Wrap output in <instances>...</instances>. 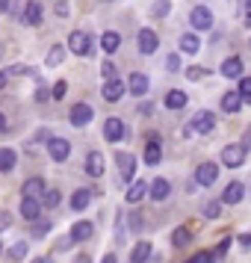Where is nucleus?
I'll return each instance as SVG.
<instances>
[{
  "instance_id": "1",
  "label": "nucleus",
  "mask_w": 251,
  "mask_h": 263,
  "mask_svg": "<svg viewBox=\"0 0 251 263\" xmlns=\"http://www.w3.org/2000/svg\"><path fill=\"white\" fill-rule=\"evenodd\" d=\"M115 166H119V180L130 186L133 180H136V157L121 151V154H115Z\"/></svg>"
},
{
  "instance_id": "2",
  "label": "nucleus",
  "mask_w": 251,
  "mask_h": 263,
  "mask_svg": "<svg viewBox=\"0 0 251 263\" xmlns=\"http://www.w3.org/2000/svg\"><path fill=\"white\" fill-rule=\"evenodd\" d=\"M216 180H219V166L216 163H201L195 168V183L198 186H213Z\"/></svg>"
},
{
  "instance_id": "3",
  "label": "nucleus",
  "mask_w": 251,
  "mask_h": 263,
  "mask_svg": "<svg viewBox=\"0 0 251 263\" xmlns=\"http://www.w3.org/2000/svg\"><path fill=\"white\" fill-rule=\"evenodd\" d=\"M92 234H95V222L80 219V222H74V225H71L68 239H71V242H86V239H92Z\"/></svg>"
},
{
  "instance_id": "4",
  "label": "nucleus",
  "mask_w": 251,
  "mask_h": 263,
  "mask_svg": "<svg viewBox=\"0 0 251 263\" xmlns=\"http://www.w3.org/2000/svg\"><path fill=\"white\" fill-rule=\"evenodd\" d=\"M189 24L195 30H210L213 27V9H207V6H195L189 12Z\"/></svg>"
},
{
  "instance_id": "5",
  "label": "nucleus",
  "mask_w": 251,
  "mask_h": 263,
  "mask_svg": "<svg viewBox=\"0 0 251 263\" xmlns=\"http://www.w3.org/2000/svg\"><path fill=\"white\" fill-rule=\"evenodd\" d=\"M189 127L195 133H210L216 127V116L210 112V109H201V112H195V116H192Z\"/></svg>"
},
{
  "instance_id": "6",
  "label": "nucleus",
  "mask_w": 251,
  "mask_h": 263,
  "mask_svg": "<svg viewBox=\"0 0 251 263\" xmlns=\"http://www.w3.org/2000/svg\"><path fill=\"white\" fill-rule=\"evenodd\" d=\"M68 48H71V53H77V57H86V53L92 50V36L83 33V30H77V33H71V39H68Z\"/></svg>"
},
{
  "instance_id": "7",
  "label": "nucleus",
  "mask_w": 251,
  "mask_h": 263,
  "mask_svg": "<svg viewBox=\"0 0 251 263\" xmlns=\"http://www.w3.org/2000/svg\"><path fill=\"white\" fill-rule=\"evenodd\" d=\"M222 163H225L227 168H239L245 163V148H242V145H227L225 151H222Z\"/></svg>"
},
{
  "instance_id": "8",
  "label": "nucleus",
  "mask_w": 251,
  "mask_h": 263,
  "mask_svg": "<svg viewBox=\"0 0 251 263\" xmlns=\"http://www.w3.org/2000/svg\"><path fill=\"white\" fill-rule=\"evenodd\" d=\"M92 119H95L92 104H74V107H71V124H74V127H86Z\"/></svg>"
},
{
  "instance_id": "9",
  "label": "nucleus",
  "mask_w": 251,
  "mask_h": 263,
  "mask_svg": "<svg viewBox=\"0 0 251 263\" xmlns=\"http://www.w3.org/2000/svg\"><path fill=\"white\" fill-rule=\"evenodd\" d=\"M127 136V130H124V121L121 119H107L104 121V139L107 142H121Z\"/></svg>"
},
{
  "instance_id": "10",
  "label": "nucleus",
  "mask_w": 251,
  "mask_h": 263,
  "mask_svg": "<svg viewBox=\"0 0 251 263\" xmlns=\"http://www.w3.org/2000/svg\"><path fill=\"white\" fill-rule=\"evenodd\" d=\"M48 154H50V160L65 163L71 157V145L65 142V139H48Z\"/></svg>"
},
{
  "instance_id": "11",
  "label": "nucleus",
  "mask_w": 251,
  "mask_h": 263,
  "mask_svg": "<svg viewBox=\"0 0 251 263\" xmlns=\"http://www.w3.org/2000/svg\"><path fill=\"white\" fill-rule=\"evenodd\" d=\"M45 192H48L45 180H42V178H30V180H24L21 198H36V201H42V198H45Z\"/></svg>"
},
{
  "instance_id": "12",
  "label": "nucleus",
  "mask_w": 251,
  "mask_h": 263,
  "mask_svg": "<svg viewBox=\"0 0 251 263\" xmlns=\"http://www.w3.org/2000/svg\"><path fill=\"white\" fill-rule=\"evenodd\" d=\"M136 45H139V50H142L145 57H148V53H154V50L160 48V39H157L154 30H139V36H136Z\"/></svg>"
},
{
  "instance_id": "13",
  "label": "nucleus",
  "mask_w": 251,
  "mask_h": 263,
  "mask_svg": "<svg viewBox=\"0 0 251 263\" xmlns=\"http://www.w3.org/2000/svg\"><path fill=\"white\" fill-rule=\"evenodd\" d=\"M148 86H151V80L145 77V74H130V80H127V92H130L133 98H142L145 92H148Z\"/></svg>"
},
{
  "instance_id": "14",
  "label": "nucleus",
  "mask_w": 251,
  "mask_h": 263,
  "mask_svg": "<svg viewBox=\"0 0 251 263\" xmlns=\"http://www.w3.org/2000/svg\"><path fill=\"white\" fill-rule=\"evenodd\" d=\"M148 195H151L154 201H166L168 195H171V183H168L166 178H157L154 183H151V190H148Z\"/></svg>"
},
{
  "instance_id": "15",
  "label": "nucleus",
  "mask_w": 251,
  "mask_h": 263,
  "mask_svg": "<svg viewBox=\"0 0 251 263\" xmlns=\"http://www.w3.org/2000/svg\"><path fill=\"white\" fill-rule=\"evenodd\" d=\"M242 195H245V186H242L239 180H234V183H227V186H225L222 201H225V204H239V201H242Z\"/></svg>"
},
{
  "instance_id": "16",
  "label": "nucleus",
  "mask_w": 251,
  "mask_h": 263,
  "mask_svg": "<svg viewBox=\"0 0 251 263\" xmlns=\"http://www.w3.org/2000/svg\"><path fill=\"white\" fill-rule=\"evenodd\" d=\"M86 175H92V178L104 175V154L101 151H92V154L86 157Z\"/></svg>"
},
{
  "instance_id": "17",
  "label": "nucleus",
  "mask_w": 251,
  "mask_h": 263,
  "mask_svg": "<svg viewBox=\"0 0 251 263\" xmlns=\"http://www.w3.org/2000/svg\"><path fill=\"white\" fill-rule=\"evenodd\" d=\"M21 216H24L27 222H36L38 216H42V201H36V198H21Z\"/></svg>"
},
{
  "instance_id": "18",
  "label": "nucleus",
  "mask_w": 251,
  "mask_h": 263,
  "mask_svg": "<svg viewBox=\"0 0 251 263\" xmlns=\"http://www.w3.org/2000/svg\"><path fill=\"white\" fill-rule=\"evenodd\" d=\"M124 92H127V86L121 83L119 77L104 83V98H107V101H121V95H124Z\"/></svg>"
},
{
  "instance_id": "19",
  "label": "nucleus",
  "mask_w": 251,
  "mask_h": 263,
  "mask_svg": "<svg viewBox=\"0 0 251 263\" xmlns=\"http://www.w3.org/2000/svg\"><path fill=\"white\" fill-rule=\"evenodd\" d=\"M160 160H163V148H160V142L151 136L148 145H145V163H148V166H157Z\"/></svg>"
},
{
  "instance_id": "20",
  "label": "nucleus",
  "mask_w": 251,
  "mask_h": 263,
  "mask_svg": "<svg viewBox=\"0 0 251 263\" xmlns=\"http://www.w3.org/2000/svg\"><path fill=\"white\" fill-rule=\"evenodd\" d=\"M145 195H148V183L145 180H133L130 186H127V201L130 204H139Z\"/></svg>"
},
{
  "instance_id": "21",
  "label": "nucleus",
  "mask_w": 251,
  "mask_h": 263,
  "mask_svg": "<svg viewBox=\"0 0 251 263\" xmlns=\"http://www.w3.org/2000/svg\"><path fill=\"white\" fill-rule=\"evenodd\" d=\"M222 74L230 77V80H234V77H242V60H239V57H227V60L222 62Z\"/></svg>"
},
{
  "instance_id": "22",
  "label": "nucleus",
  "mask_w": 251,
  "mask_h": 263,
  "mask_svg": "<svg viewBox=\"0 0 251 263\" xmlns=\"http://www.w3.org/2000/svg\"><path fill=\"white\" fill-rule=\"evenodd\" d=\"M186 104H189V101H186V95H183L180 89H171V92H166V107H168V109H183Z\"/></svg>"
},
{
  "instance_id": "23",
  "label": "nucleus",
  "mask_w": 251,
  "mask_h": 263,
  "mask_svg": "<svg viewBox=\"0 0 251 263\" xmlns=\"http://www.w3.org/2000/svg\"><path fill=\"white\" fill-rule=\"evenodd\" d=\"M92 204V190H77L71 195V210H86Z\"/></svg>"
},
{
  "instance_id": "24",
  "label": "nucleus",
  "mask_w": 251,
  "mask_h": 263,
  "mask_svg": "<svg viewBox=\"0 0 251 263\" xmlns=\"http://www.w3.org/2000/svg\"><path fill=\"white\" fill-rule=\"evenodd\" d=\"M239 107H242L239 92H225V95H222V109H225V112H239Z\"/></svg>"
},
{
  "instance_id": "25",
  "label": "nucleus",
  "mask_w": 251,
  "mask_h": 263,
  "mask_svg": "<svg viewBox=\"0 0 251 263\" xmlns=\"http://www.w3.org/2000/svg\"><path fill=\"white\" fill-rule=\"evenodd\" d=\"M119 45H121V36H119V33H112V30H107V33L101 36V48L107 50V53H115Z\"/></svg>"
},
{
  "instance_id": "26",
  "label": "nucleus",
  "mask_w": 251,
  "mask_h": 263,
  "mask_svg": "<svg viewBox=\"0 0 251 263\" xmlns=\"http://www.w3.org/2000/svg\"><path fill=\"white\" fill-rule=\"evenodd\" d=\"M15 163H18V154L12 148H0V172H12Z\"/></svg>"
},
{
  "instance_id": "27",
  "label": "nucleus",
  "mask_w": 251,
  "mask_h": 263,
  "mask_svg": "<svg viewBox=\"0 0 251 263\" xmlns=\"http://www.w3.org/2000/svg\"><path fill=\"white\" fill-rule=\"evenodd\" d=\"M151 257V242H136V249H133V254H130V263H145Z\"/></svg>"
},
{
  "instance_id": "28",
  "label": "nucleus",
  "mask_w": 251,
  "mask_h": 263,
  "mask_svg": "<svg viewBox=\"0 0 251 263\" xmlns=\"http://www.w3.org/2000/svg\"><path fill=\"white\" fill-rule=\"evenodd\" d=\"M189 228L186 225H180V228H175V231H171V246H175V249H183V246H186V242H189Z\"/></svg>"
},
{
  "instance_id": "29",
  "label": "nucleus",
  "mask_w": 251,
  "mask_h": 263,
  "mask_svg": "<svg viewBox=\"0 0 251 263\" xmlns=\"http://www.w3.org/2000/svg\"><path fill=\"white\" fill-rule=\"evenodd\" d=\"M198 48H201V45H198V36H195V33L180 36V50H183V53H198Z\"/></svg>"
},
{
  "instance_id": "30",
  "label": "nucleus",
  "mask_w": 251,
  "mask_h": 263,
  "mask_svg": "<svg viewBox=\"0 0 251 263\" xmlns=\"http://www.w3.org/2000/svg\"><path fill=\"white\" fill-rule=\"evenodd\" d=\"M24 21H27V24H33V27L42 21V3H36V0L30 3V9L24 12Z\"/></svg>"
},
{
  "instance_id": "31",
  "label": "nucleus",
  "mask_w": 251,
  "mask_h": 263,
  "mask_svg": "<svg viewBox=\"0 0 251 263\" xmlns=\"http://www.w3.org/2000/svg\"><path fill=\"white\" fill-rule=\"evenodd\" d=\"M60 201H62L60 190H48V192H45V198H42V204H45L48 210H53V207H60Z\"/></svg>"
},
{
  "instance_id": "32",
  "label": "nucleus",
  "mask_w": 251,
  "mask_h": 263,
  "mask_svg": "<svg viewBox=\"0 0 251 263\" xmlns=\"http://www.w3.org/2000/svg\"><path fill=\"white\" fill-rule=\"evenodd\" d=\"M62 60H65V48H62V45H53L50 53H48V65L53 68V65H60Z\"/></svg>"
},
{
  "instance_id": "33",
  "label": "nucleus",
  "mask_w": 251,
  "mask_h": 263,
  "mask_svg": "<svg viewBox=\"0 0 251 263\" xmlns=\"http://www.w3.org/2000/svg\"><path fill=\"white\" fill-rule=\"evenodd\" d=\"M151 12H154L157 18H166V15L171 12V3H168V0H157L154 6H151Z\"/></svg>"
},
{
  "instance_id": "34",
  "label": "nucleus",
  "mask_w": 251,
  "mask_h": 263,
  "mask_svg": "<svg viewBox=\"0 0 251 263\" xmlns=\"http://www.w3.org/2000/svg\"><path fill=\"white\" fill-rule=\"evenodd\" d=\"M239 98H242L245 104H251V77H242V80H239Z\"/></svg>"
},
{
  "instance_id": "35",
  "label": "nucleus",
  "mask_w": 251,
  "mask_h": 263,
  "mask_svg": "<svg viewBox=\"0 0 251 263\" xmlns=\"http://www.w3.org/2000/svg\"><path fill=\"white\" fill-rule=\"evenodd\" d=\"M27 249H30V246H27V242H15L12 249H9V257H12V260H24Z\"/></svg>"
},
{
  "instance_id": "36",
  "label": "nucleus",
  "mask_w": 251,
  "mask_h": 263,
  "mask_svg": "<svg viewBox=\"0 0 251 263\" xmlns=\"http://www.w3.org/2000/svg\"><path fill=\"white\" fill-rule=\"evenodd\" d=\"M186 77L189 80H204V77H210V71L201 68V65H192V68H186Z\"/></svg>"
},
{
  "instance_id": "37",
  "label": "nucleus",
  "mask_w": 251,
  "mask_h": 263,
  "mask_svg": "<svg viewBox=\"0 0 251 263\" xmlns=\"http://www.w3.org/2000/svg\"><path fill=\"white\" fill-rule=\"evenodd\" d=\"M219 213H222V201H207L204 204V216H207V219H216Z\"/></svg>"
},
{
  "instance_id": "38",
  "label": "nucleus",
  "mask_w": 251,
  "mask_h": 263,
  "mask_svg": "<svg viewBox=\"0 0 251 263\" xmlns=\"http://www.w3.org/2000/svg\"><path fill=\"white\" fill-rule=\"evenodd\" d=\"M186 263H213V254H210V251H198V254H192Z\"/></svg>"
},
{
  "instance_id": "39",
  "label": "nucleus",
  "mask_w": 251,
  "mask_h": 263,
  "mask_svg": "<svg viewBox=\"0 0 251 263\" xmlns=\"http://www.w3.org/2000/svg\"><path fill=\"white\" fill-rule=\"evenodd\" d=\"M65 92H68V83H65V80H60V83L53 86V101H62V98H65Z\"/></svg>"
},
{
  "instance_id": "40",
  "label": "nucleus",
  "mask_w": 251,
  "mask_h": 263,
  "mask_svg": "<svg viewBox=\"0 0 251 263\" xmlns=\"http://www.w3.org/2000/svg\"><path fill=\"white\" fill-rule=\"evenodd\" d=\"M101 74H104L107 80H115V65H112V62H104V65H101Z\"/></svg>"
},
{
  "instance_id": "41",
  "label": "nucleus",
  "mask_w": 251,
  "mask_h": 263,
  "mask_svg": "<svg viewBox=\"0 0 251 263\" xmlns=\"http://www.w3.org/2000/svg\"><path fill=\"white\" fill-rule=\"evenodd\" d=\"M166 68H168V71H178V68H180V57H175V53H171V57L166 60Z\"/></svg>"
},
{
  "instance_id": "42",
  "label": "nucleus",
  "mask_w": 251,
  "mask_h": 263,
  "mask_svg": "<svg viewBox=\"0 0 251 263\" xmlns=\"http://www.w3.org/2000/svg\"><path fill=\"white\" fill-rule=\"evenodd\" d=\"M48 231H50V222H38V225L33 228V234H36V237H45Z\"/></svg>"
},
{
  "instance_id": "43",
  "label": "nucleus",
  "mask_w": 251,
  "mask_h": 263,
  "mask_svg": "<svg viewBox=\"0 0 251 263\" xmlns=\"http://www.w3.org/2000/svg\"><path fill=\"white\" fill-rule=\"evenodd\" d=\"M9 225H12V216L6 213V210H0V231H6Z\"/></svg>"
},
{
  "instance_id": "44",
  "label": "nucleus",
  "mask_w": 251,
  "mask_h": 263,
  "mask_svg": "<svg viewBox=\"0 0 251 263\" xmlns=\"http://www.w3.org/2000/svg\"><path fill=\"white\" fill-rule=\"evenodd\" d=\"M56 15H60V18H65V15H68V3H65V0H60V3H56Z\"/></svg>"
},
{
  "instance_id": "45",
  "label": "nucleus",
  "mask_w": 251,
  "mask_h": 263,
  "mask_svg": "<svg viewBox=\"0 0 251 263\" xmlns=\"http://www.w3.org/2000/svg\"><path fill=\"white\" fill-rule=\"evenodd\" d=\"M239 246L242 249H251V234H239Z\"/></svg>"
},
{
  "instance_id": "46",
  "label": "nucleus",
  "mask_w": 251,
  "mask_h": 263,
  "mask_svg": "<svg viewBox=\"0 0 251 263\" xmlns=\"http://www.w3.org/2000/svg\"><path fill=\"white\" fill-rule=\"evenodd\" d=\"M248 145H251V127L242 133V148H245V151H248Z\"/></svg>"
},
{
  "instance_id": "47",
  "label": "nucleus",
  "mask_w": 251,
  "mask_h": 263,
  "mask_svg": "<svg viewBox=\"0 0 251 263\" xmlns=\"http://www.w3.org/2000/svg\"><path fill=\"white\" fill-rule=\"evenodd\" d=\"M9 3H12V0H0V15L9 12Z\"/></svg>"
},
{
  "instance_id": "48",
  "label": "nucleus",
  "mask_w": 251,
  "mask_h": 263,
  "mask_svg": "<svg viewBox=\"0 0 251 263\" xmlns=\"http://www.w3.org/2000/svg\"><path fill=\"white\" fill-rule=\"evenodd\" d=\"M101 263H119V257H115V254H104V260Z\"/></svg>"
},
{
  "instance_id": "49",
  "label": "nucleus",
  "mask_w": 251,
  "mask_h": 263,
  "mask_svg": "<svg viewBox=\"0 0 251 263\" xmlns=\"http://www.w3.org/2000/svg\"><path fill=\"white\" fill-rule=\"evenodd\" d=\"M245 21L251 24V0H245Z\"/></svg>"
},
{
  "instance_id": "50",
  "label": "nucleus",
  "mask_w": 251,
  "mask_h": 263,
  "mask_svg": "<svg viewBox=\"0 0 251 263\" xmlns=\"http://www.w3.org/2000/svg\"><path fill=\"white\" fill-rule=\"evenodd\" d=\"M74 263H92V257H89V254H80V257H77Z\"/></svg>"
},
{
  "instance_id": "51",
  "label": "nucleus",
  "mask_w": 251,
  "mask_h": 263,
  "mask_svg": "<svg viewBox=\"0 0 251 263\" xmlns=\"http://www.w3.org/2000/svg\"><path fill=\"white\" fill-rule=\"evenodd\" d=\"M0 130H6V116L0 112Z\"/></svg>"
},
{
  "instance_id": "52",
  "label": "nucleus",
  "mask_w": 251,
  "mask_h": 263,
  "mask_svg": "<svg viewBox=\"0 0 251 263\" xmlns=\"http://www.w3.org/2000/svg\"><path fill=\"white\" fill-rule=\"evenodd\" d=\"M3 86H6V74L0 71V89H3Z\"/></svg>"
},
{
  "instance_id": "53",
  "label": "nucleus",
  "mask_w": 251,
  "mask_h": 263,
  "mask_svg": "<svg viewBox=\"0 0 251 263\" xmlns=\"http://www.w3.org/2000/svg\"><path fill=\"white\" fill-rule=\"evenodd\" d=\"M30 263H48V260H42V257H36V260H30Z\"/></svg>"
},
{
  "instance_id": "54",
  "label": "nucleus",
  "mask_w": 251,
  "mask_h": 263,
  "mask_svg": "<svg viewBox=\"0 0 251 263\" xmlns=\"http://www.w3.org/2000/svg\"><path fill=\"white\" fill-rule=\"evenodd\" d=\"M0 251H3V242H0Z\"/></svg>"
}]
</instances>
